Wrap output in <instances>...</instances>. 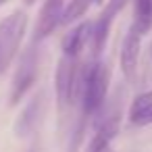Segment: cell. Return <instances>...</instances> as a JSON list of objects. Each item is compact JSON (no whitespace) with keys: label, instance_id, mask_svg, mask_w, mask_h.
<instances>
[{"label":"cell","instance_id":"2","mask_svg":"<svg viewBox=\"0 0 152 152\" xmlns=\"http://www.w3.org/2000/svg\"><path fill=\"white\" fill-rule=\"evenodd\" d=\"M81 77H83V65L77 58L63 56L56 67L54 75V92H56V106L61 119L79 104V90H81Z\"/></svg>","mask_w":152,"mask_h":152},{"label":"cell","instance_id":"1","mask_svg":"<svg viewBox=\"0 0 152 152\" xmlns=\"http://www.w3.org/2000/svg\"><path fill=\"white\" fill-rule=\"evenodd\" d=\"M108 86H110L108 63L92 58L88 65H83V77L79 90V117L90 119L100 110V106L108 98Z\"/></svg>","mask_w":152,"mask_h":152},{"label":"cell","instance_id":"5","mask_svg":"<svg viewBox=\"0 0 152 152\" xmlns=\"http://www.w3.org/2000/svg\"><path fill=\"white\" fill-rule=\"evenodd\" d=\"M131 2V0H108L104 4L102 13L98 15V19L92 23V34H90V40H92V54L94 58H98L106 46V40H108V34H110V27L117 19V15Z\"/></svg>","mask_w":152,"mask_h":152},{"label":"cell","instance_id":"17","mask_svg":"<svg viewBox=\"0 0 152 152\" xmlns=\"http://www.w3.org/2000/svg\"><path fill=\"white\" fill-rule=\"evenodd\" d=\"M150 56H152V44H150Z\"/></svg>","mask_w":152,"mask_h":152},{"label":"cell","instance_id":"13","mask_svg":"<svg viewBox=\"0 0 152 152\" xmlns=\"http://www.w3.org/2000/svg\"><path fill=\"white\" fill-rule=\"evenodd\" d=\"M94 0H69V4L63 9V17H61V25H71L77 19H81L88 9L92 7Z\"/></svg>","mask_w":152,"mask_h":152},{"label":"cell","instance_id":"14","mask_svg":"<svg viewBox=\"0 0 152 152\" xmlns=\"http://www.w3.org/2000/svg\"><path fill=\"white\" fill-rule=\"evenodd\" d=\"M36 2V0H25V4H34Z\"/></svg>","mask_w":152,"mask_h":152},{"label":"cell","instance_id":"16","mask_svg":"<svg viewBox=\"0 0 152 152\" xmlns=\"http://www.w3.org/2000/svg\"><path fill=\"white\" fill-rule=\"evenodd\" d=\"M4 2H7V0H0V7H2V4H4Z\"/></svg>","mask_w":152,"mask_h":152},{"label":"cell","instance_id":"9","mask_svg":"<svg viewBox=\"0 0 152 152\" xmlns=\"http://www.w3.org/2000/svg\"><path fill=\"white\" fill-rule=\"evenodd\" d=\"M90 34H92V23L90 21H83L79 23L77 27H73L65 38H63V56H69V58H79L86 42L90 40Z\"/></svg>","mask_w":152,"mask_h":152},{"label":"cell","instance_id":"6","mask_svg":"<svg viewBox=\"0 0 152 152\" xmlns=\"http://www.w3.org/2000/svg\"><path fill=\"white\" fill-rule=\"evenodd\" d=\"M46 108H48V94L42 90V92H38V94L23 106V110H21L19 117L15 119V123H13L15 135H17V137H27V135H31V133L38 129V125L42 123V119H44V115H46Z\"/></svg>","mask_w":152,"mask_h":152},{"label":"cell","instance_id":"4","mask_svg":"<svg viewBox=\"0 0 152 152\" xmlns=\"http://www.w3.org/2000/svg\"><path fill=\"white\" fill-rule=\"evenodd\" d=\"M38 71H40V52L36 50V44H31L29 48L23 50L19 67L13 75V83H11V96H9V104L17 106L25 94L31 90V86L38 79Z\"/></svg>","mask_w":152,"mask_h":152},{"label":"cell","instance_id":"8","mask_svg":"<svg viewBox=\"0 0 152 152\" xmlns=\"http://www.w3.org/2000/svg\"><path fill=\"white\" fill-rule=\"evenodd\" d=\"M140 50H142V36H137V34H133V31L129 29V34H127L125 40H123L121 56H119L121 71H123V75H125V79H127L129 83L135 79V73H137Z\"/></svg>","mask_w":152,"mask_h":152},{"label":"cell","instance_id":"15","mask_svg":"<svg viewBox=\"0 0 152 152\" xmlns=\"http://www.w3.org/2000/svg\"><path fill=\"white\" fill-rule=\"evenodd\" d=\"M94 2H96V4H104V0H94Z\"/></svg>","mask_w":152,"mask_h":152},{"label":"cell","instance_id":"11","mask_svg":"<svg viewBox=\"0 0 152 152\" xmlns=\"http://www.w3.org/2000/svg\"><path fill=\"white\" fill-rule=\"evenodd\" d=\"M119 131V123H98L86 152H106Z\"/></svg>","mask_w":152,"mask_h":152},{"label":"cell","instance_id":"3","mask_svg":"<svg viewBox=\"0 0 152 152\" xmlns=\"http://www.w3.org/2000/svg\"><path fill=\"white\" fill-rule=\"evenodd\" d=\"M27 31V15L17 9L0 21V73H4L15 56L19 54V46Z\"/></svg>","mask_w":152,"mask_h":152},{"label":"cell","instance_id":"12","mask_svg":"<svg viewBox=\"0 0 152 152\" xmlns=\"http://www.w3.org/2000/svg\"><path fill=\"white\" fill-rule=\"evenodd\" d=\"M133 2V25L131 31L144 36L152 27V0H131Z\"/></svg>","mask_w":152,"mask_h":152},{"label":"cell","instance_id":"10","mask_svg":"<svg viewBox=\"0 0 152 152\" xmlns=\"http://www.w3.org/2000/svg\"><path fill=\"white\" fill-rule=\"evenodd\" d=\"M129 121L137 127L152 123V90L142 92L133 98V102L129 106Z\"/></svg>","mask_w":152,"mask_h":152},{"label":"cell","instance_id":"7","mask_svg":"<svg viewBox=\"0 0 152 152\" xmlns=\"http://www.w3.org/2000/svg\"><path fill=\"white\" fill-rule=\"evenodd\" d=\"M63 9L65 2L63 0H44V4L38 13V21H36V29H34V44L44 42L48 36L54 34V29L61 25V17H63Z\"/></svg>","mask_w":152,"mask_h":152}]
</instances>
